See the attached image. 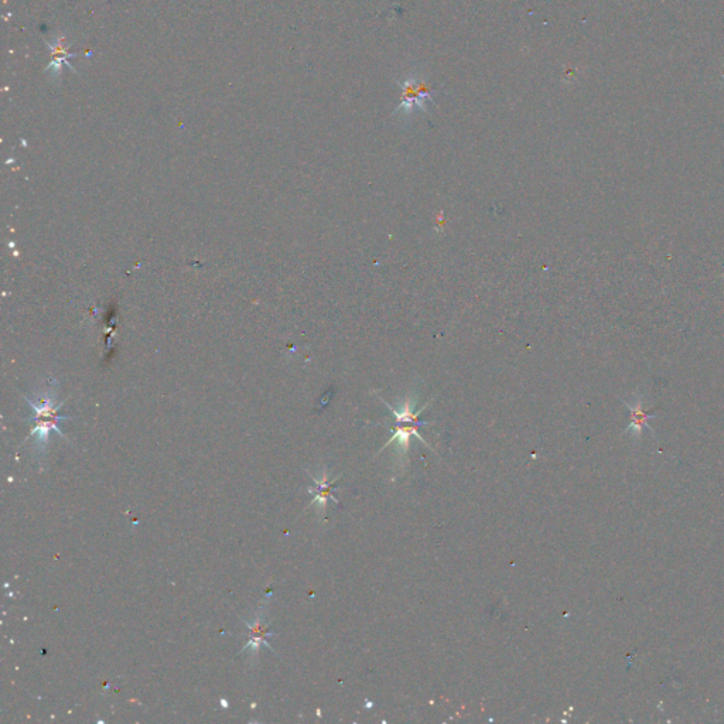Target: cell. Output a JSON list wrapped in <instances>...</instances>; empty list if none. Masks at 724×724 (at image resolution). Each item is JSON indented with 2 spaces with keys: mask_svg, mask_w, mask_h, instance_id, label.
<instances>
[{
  "mask_svg": "<svg viewBox=\"0 0 724 724\" xmlns=\"http://www.w3.org/2000/svg\"><path fill=\"white\" fill-rule=\"evenodd\" d=\"M25 399L33 409V416L27 419L29 422L34 423L30 437H34V448L39 451V454H44L50 432L54 430L61 437H65L60 429V423L70 418L60 415V408L63 406V402L56 405V399L53 396L46 395L34 401L25 396Z\"/></svg>",
  "mask_w": 724,
  "mask_h": 724,
  "instance_id": "cell-1",
  "label": "cell"
},
{
  "mask_svg": "<svg viewBox=\"0 0 724 724\" xmlns=\"http://www.w3.org/2000/svg\"><path fill=\"white\" fill-rule=\"evenodd\" d=\"M402 89V102L396 112L405 110L411 113L416 108L426 110V103L433 101L432 96V88L427 85V82L423 78H419L416 75H409L401 82Z\"/></svg>",
  "mask_w": 724,
  "mask_h": 724,
  "instance_id": "cell-2",
  "label": "cell"
},
{
  "mask_svg": "<svg viewBox=\"0 0 724 724\" xmlns=\"http://www.w3.org/2000/svg\"><path fill=\"white\" fill-rule=\"evenodd\" d=\"M621 401L631 412V423L627 427V432L631 433L634 437H640L644 433V430L652 432L648 422H649V419L657 418V415H654L645 409L647 396L641 391H635L633 394V402H628L624 399H621Z\"/></svg>",
  "mask_w": 724,
  "mask_h": 724,
  "instance_id": "cell-3",
  "label": "cell"
},
{
  "mask_svg": "<svg viewBox=\"0 0 724 724\" xmlns=\"http://www.w3.org/2000/svg\"><path fill=\"white\" fill-rule=\"evenodd\" d=\"M245 626L248 627L250 641H248V644L244 647V649L240 651V652L250 651V654L254 658H257V655L261 651L262 645H265V647H268L269 649L273 651L272 645L266 640L268 637H271L273 634L269 631V626L264 621V607H261V613L257 614L255 620L254 621H245Z\"/></svg>",
  "mask_w": 724,
  "mask_h": 724,
  "instance_id": "cell-4",
  "label": "cell"
},
{
  "mask_svg": "<svg viewBox=\"0 0 724 724\" xmlns=\"http://www.w3.org/2000/svg\"><path fill=\"white\" fill-rule=\"evenodd\" d=\"M338 478H340V477H337L335 479H332V481L327 482V475H325V472L323 474V477H321V478H316V477H313V481H314V484H316V486H314V489H310V490H309V493L314 496V498H313V501H311V504H310V505L318 504L320 510H321V511H324V510H325V507H327V501H328V500H334L335 503H338V500H335V498L332 497V489H334V484H335V481H337Z\"/></svg>",
  "mask_w": 724,
  "mask_h": 724,
  "instance_id": "cell-5",
  "label": "cell"
},
{
  "mask_svg": "<svg viewBox=\"0 0 724 724\" xmlns=\"http://www.w3.org/2000/svg\"><path fill=\"white\" fill-rule=\"evenodd\" d=\"M382 399V398H381ZM384 401V399H382ZM384 403L388 406V409L392 412V415L396 418V423H411V425H418V426H423L426 425L425 422H419L418 418L419 415L426 409V406L420 408L418 412H415V405H416V399H412V398H408L403 403H401L399 409H395L394 406H391L387 401H384Z\"/></svg>",
  "mask_w": 724,
  "mask_h": 724,
  "instance_id": "cell-6",
  "label": "cell"
},
{
  "mask_svg": "<svg viewBox=\"0 0 724 724\" xmlns=\"http://www.w3.org/2000/svg\"><path fill=\"white\" fill-rule=\"evenodd\" d=\"M412 436L418 437V439L420 440V443H423L426 447H429V444L425 441V439L418 433V425H409V426H405L403 423H399V425H398V427H396V430H395V434L388 440V443H387L381 450H384V448H387L389 444H392V443L398 441L399 448H401L403 453H406V451H408V448H409V443H411V437H412ZM429 448H430V447H429Z\"/></svg>",
  "mask_w": 724,
  "mask_h": 724,
  "instance_id": "cell-7",
  "label": "cell"
},
{
  "mask_svg": "<svg viewBox=\"0 0 724 724\" xmlns=\"http://www.w3.org/2000/svg\"><path fill=\"white\" fill-rule=\"evenodd\" d=\"M221 704H222V707H228V702L225 699H221Z\"/></svg>",
  "mask_w": 724,
  "mask_h": 724,
  "instance_id": "cell-8",
  "label": "cell"
}]
</instances>
